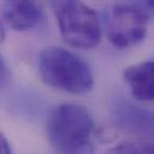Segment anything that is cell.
<instances>
[{"label":"cell","instance_id":"obj_10","mask_svg":"<svg viewBox=\"0 0 154 154\" xmlns=\"http://www.w3.org/2000/svg\"><path fill=\"white\" fill-rule=\"evenodd\" d=\"M0 154H12L11 146L2 133H0Z\"/></svg>","mask_w":154,"mask_h":154},{"label":"cell","instance_id":"obj_6","mask_svg":"<svg viewBox=\"0 0 154 154\" xmlns=\"http://www.w3.org/2000/svg\"><path fill=\"white\" fill-rule=\"evenodd\" d=\"M115 119L124 130L154 137V112L136 105L122 103L116 105Z\"/></svg>","mask_w":154,"mask_h":154},{"label":"cell","instance_id":"obj_1","mask_svg":"<svg viewBox=\"0 0 154 154\" xmlns=\"http://www.w3.org/2000/svg\"><path fill=\"white\" fill-rule=\"evenodd\" d=\"M38 72L45 84L68 93L81 94L93 87L90 66L81 57L61 47H48L41 51Z\"/></svg>","mask_w":154,"mask_h":154},{"label":"cell","instance_id":"obj_2","mask_svg":"<svg viewBox=\"0 0 154 154\" xmlns=\"http://www.w3.org/2000/svg\"><path fill=\"white\" fill-rule=\"evenodd\" d=\"M93 118L81 105L65 103L53 109L47 121L50 143L62 154H80L93 134Z\"/></svg>","mask_w":154,"mask_h":154},{"label":"cell","instance_id":"obj_9","mask_svg":"<svg viewBox=\"0 0 154 154\" xmlns=\"http://www.w3.org/2000/svg\"><path fill=\"white\" fill-rule=\"evenodd\" d=\"M7 79H8V67L5 60L2 59V56L0 55V84H4Z\"/></svg>","mask_w":154,"mask_h":154},{"label":"cell","instance_id":"obj_7","mask_svg":"<svg viewBox=\"0 0 154 154\" xmlns=\"http://www.w3.org/2000/svg\"><path fill=\"white\" fill-rule=\"evenodd\" d=\"M123 78L135 99L154 100V61H145L128 67Z\"/></svg>","mask_w":154,"mask_h":154},{"label":"cell","instance_id":"obj_11","mask_svg":"<svg viewBox=\"0 0 154 154\" xmlns=\"http://www.w3.org/2000/svg\"><path fill=\"white\" fill-rule=\"evenodd\" d=\"M4 38H5V30H4V25L0 20V43L4 41Z\"/></svg>","mask_w":154,"mask_h":154},{"label":"cell","instance_id":"obj_3","mask_svg":"<svg viewBox=\"0 0 154 154\" xmlns=\"http://www.w3.org/2000/svg\"><path fill=\"white\" fill-rule=\"evenodd\" d=\"M60 35L74 48L91 49L102 38L100 20L82 0H49Z\"/></svg>","mask_w":154,"mask_h":154},{"label":"cell","instance_id":"obj_4","mask_svg":"<svg viewBox=\"0 0 154 154\" xmlns=\"http://www.w3.org/2000/svg\"><path fill=\"white\" fill-rule=\"evenodd\" d=\"M148 17L139 7L116 5L104 16L106 37L112 45L124 49L145 39L147 35Z\"/></svg>","mask_w":154,"mask_h":154},{"label":"cell","instance_id":"obj_8","mask_svg":"<svg viewBox=\"0 0 154 154\" xmlns=\"http://www.w3.org/2000/svg\"><path fill=\"white\" fill-rule=\"evenodd\" d=\"M106 154H154V143L123 142L110 148Z\"/></svg>","mask_w":154,"mask_h":154},{"label":"cell","instance_id":"obj_12","mask_svg":"<svg viewBox=\"0 0 154 154\" xmlns=\"http://www.w3.org/2000/svg\"><path fill=\"white\" fill-rule=\"evenodd\" d=\"M146 1H147V4H148L149 6H152L154 8V0H146Z\"/></svg>","mask_w":154,"mask_h":154},{"label":"cell","instance_id":"obj_5","mask_svg":"<svg viewBox=\"0 0 154 154\" xmlns=\"http://www.w3.org/2000/svg\"><path fill=\"white\" fill-rule=\"evenodd\" d=\"M1 13L6 24L16 31L38 26L43 12L35 0H1Z\"/></svg>","mask_w":154,"mask_h":154}]
</instances>
